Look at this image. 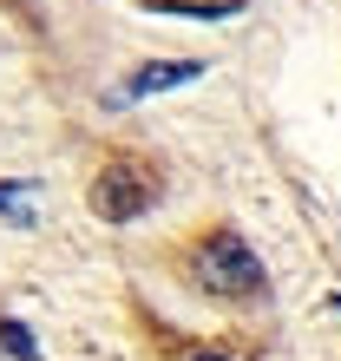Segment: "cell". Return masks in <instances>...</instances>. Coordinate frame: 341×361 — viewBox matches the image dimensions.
I'll return each mask as SVG.
<instances>
[{
    "label": "cell",
    "mask_w": 341,
    "mask_h": 361,
    "mask_svg": "<svg viewBox=\"0 0 341 361\" xmlns=\"http://www.w3.org/2000/svg\"><path fill=\"white\" fill-rule=\"evenodd\" d=\"M197 276H204V289H217V295H263V263H256V250L237 230H217V237L204 243Z\"/></svg>",
    "instance_id": "1"
},
{
    "label": "cell",
    "mask_w": 341,
    "mask_h": 361,
    "mask_svg": "<svg viewBox=\"0 0 341 361\" xmlns=\"http://www.w3.org/2000/svg\"><path fill=\"white\" fill-rule=\"evenodd\" d=\"M144 204H151V184H144L132 164H112V171L99 178V190H92V210H99V217H112V224L144 217Z\"/></svg>",
    "instance_id": "2"
},
{
    "label": "cell",
    "mask_w": 341,
    "mask_h": 361,
    "mask_svg": "<svg viewBox=\"0 0 341 361\" xmlns=\"http://www.w3.org/2000/svg\"><path fill=\"white\" fill-rule=\"evenodd\" d=\"M190 79H204V59H151V66H138L112 99L118 105L125 99H151V92H170V86H190Z\"/></svg>",
    "instance_id": "3"
},
{
    "label": "cell",
    "mask_w": 341,
    "mask_h": 361,
    "mask_svg": "<svg viewBox=\"0 0 341 361\" xmlns=\"http://www.w3.org/2000/svg\"><path fill=\"white\" fill-rule=\"evenodd\" d=\"M151 13H184V20H230V13H243V0H144Z\"/></svg>",
    "instance_id": "4"
},
{
    "label": "cell",
    "mask_w": 341,
    "mask_h": 361,
    "mask_svg": "<svg viewBox=\"0 0 341 361\" xmlns=\"http://www.w3.org/2000/svg\"><path fill=\"white\" fill-rule=\"evenodd\" d=\"M0 348H13L20 361H39V348H33V335L20 329V322H0Z\"/></svg>",
    "instance_id": "5"
},
{
    "label": "cell",
    "mask_w": 341,
    "mask_h": 361,
    "mask_svg": "<svg viewBox=\"0 0 341 361\" xmlns=\"http://www.w3.org/2000/svg\"><path fill=\"white\" fill-rule=\"evenodd\" d=\"M20 190H27V184H0V210H7V217H13L20 230H33V210L20 204Z\"/></svg>",
    "instance_id": "6"
},
{
    "label": "cell",
    "mask_w": 341,
    "mask_h": 361,
    "mask_svg": "<svg viewBox=\"0 0 341 361\" xmlns=\"http://www.w3.org/2000/svg\"><path fill=\"white\" fill-rule=\"evenodd\" d=\"M190 361H230V355H210V348H204V355H190Z\"/></svg>",
    "instance_id": "7"
}]
</instances>
